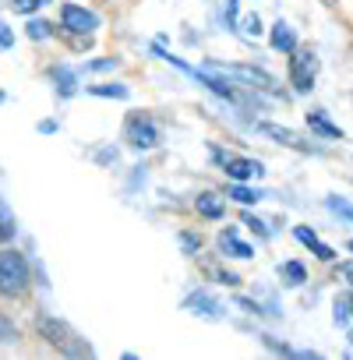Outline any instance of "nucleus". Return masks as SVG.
<instances>
[{
  "instance_id": "7",
  "label": "nucleus",
  "mask_w": 353,
  "mask_h": 360,
  "mask_svg": "<svg viewBox=\"0 0 353 360\" xmlns=\"http://www.w3.org/2000/svg\"><path fill=\"white\" fill-rule=\"evenodd\" d=\"M258 131L269 134L272 141L286 145V148H297V152H318V145H311V138H300V134L290 131V127H279V124H258Z\"/></svg>"
},
{
  "instance_id": "25",
  "label": "nucleus",
  "mask_w": 353,
  "mask_h": 360,
  "mask_svg": "<svg viewBox=\"0 0 353 360\" xmlns=\"http://www.w3.org/2000/svg\"><path fill=\"white\" fill-rule=\"evenodd\" d=\"M0 46H4V50H11V46H15V32H11L4 22H0Z\"/></svg>"
},
{
  "instance_id": "5",
  "label": "nucleus",
  "mask_w": 353,
  "mask_h": 360,
  "mask_svg": "<svg viewBox=\"0 0 353 360\" xmlns=\"http://www.w3.org/2000/svg\"><path fill=\"white\" fill-rule=\"evenodd\" d=\"M60 25H64L68 32H75V36H92V32L99 29V18H96L92 11L78 8V4H64V8H60Z\"/></svg>"
},
{
  "instance_id": "21",
  "label": "nucleus",
  "mask_w": 353,
  "mask_h": 360,
  "mask_svg": "<svg viewBox=\"0 0 353 360\" xmlns=\"http://www.w3.org/2000/svg\"><path fill=\"white\" fill-rule=\"evenodd\" d=\"M50 32H53V25H50V22H39V18H32V22H29V36H32V39H46Z\"/></svg>"
},
{
  "instance_id": "28",
  "label": "nucleus",
  "mask_w": 353,
  "mask_h": 360,
  "mask_svg": "<svg viewBox=\"0 0 353 360\" xmlns=\"http://www.w3.org/2000/svg\"><path fill=\"white\" fill-rule=\"evenodd\" d=\"M181 244H184V251H198V244H202V240H198V237H191V233H184V237H181Z\"/></svg>"
},
{
  "instance_id": "22",
  "label": "nucleus",
  "mask_w": 353,
  "mask_h": 360,
  "mask_svg": "<svg viewBox=\"0 0 353 360\" xmlns=\"http://www.w3.org/2000/svg\"><path fill=\"white\" fill-rule=\"evenodd\" d=\"M110 68H117L113 57H103V60H89V64H85V71H110Z\"/></svg>"
},
{
  "instance_id": "3",
  "label": "nucleus",
  "mask_w": 353,
  "mask_h": 360,
  "mask_svg": "<svg viewBox=\"0 0 353 360\" xmlns=\"http://www.w3.org/2000/svg\"><path fill=\"white\" fill-rule=\"evenodd\" d=\"M205 71H212V75H219V78H226V82L251 85V89H265V92H272V89H276V82H272L265 71L248 68V64H205Z\"/></svg>"
},
{
  "instance_id": "24",
  "label": "nucleus",
  "mask_w": 353,
  "mask_h": 360,
  "mask_svg": "<svg viewBox=\"0 0 353 360\" xmlns=\"http://www.w3.org/2000/svg\"><path fill=\"white\" fill-rule=\"evenodd\" d=\"M39 4H43V0H15V11H22V15H32Z\"/></svg>"
},
{
  "instance_id": "26",
  "label": "nucleus",
  "mask_w": 353,
  "mask_h": 360,
  "mask_svg": "<svg viewBox=\"0 0 353 360\" xmlns=\"http://www.w3.org/2000/svg\"><path fill=\"white\" fill-rule=\"evenodd\" d=\"M258 32H262V22H258V15L244 18V36H258Z\"/></svg>"
},
{
  "instance_id": "29",
  "label": "nucleus",
  "mask_w": 353,
  "mask_h": 360,
  "mask_svg": "<svg viewBox=\"0 0 353 360\" xmlns=\"http://www.w3.org/2000/svg\"><path fill=\"white\" fill-rule=\"evenodd\" d=\"M223 11H226V18L233 22V18H237V0H226V4H223Z\"/></svg>"
},
{
  "instance_id": "20",
  "label": "nucleus",
  "mask_w": 353,
  "mask_h": 360,
  "mask_svg": "<svg viewBox=\"0 0 353 360\" xmlns=\"http://www.w3.org/2000/svg\"><path fill=\"white\" fill-rule=\"evenodd\" d=\"M0 342H18V328L4 311H0Z\"/></svg>"
},
{
  "instance_id": "18",
  "label": "nucleus",
  "mask_w": 353,
  "mask_h": 360,
  "mask_svg": "<svg viewBox=\"0 0 353 360\" xmlns=\"http://www.w3.org/2000/svg\"><path fill=\"white\" fill-rule=\"evenodd\" d=\"M89 92L92 96H106V99H127L131 96L127 85H89Z\"/></svg>"
},
{
  "instance_id": "19",
  "label": "nucleus",
  "mask_w": 353,
  "mask_h": 360,
  "mask_svg": "<svg viewBox=\"0 0 353 360\" xmlns=\"http://www.w3.org/2000/svg\"><path fill=\"white\" fill-rule=\"evenodd\" d=\"M279 272H283L286 286H297V283H304V265H300V262H286Z\"/></svg>"
},
{
  "instance_id": "12",
  "label": "nucleus",
  "mask_w": 353,
  "mask_h": 360,
  "mask_svg": "<svg viewBox=\"0 0 353 360\" xmlns=\"http://www.w3.org/2000/svg\"><path fill=\"white\" fill-rule=\"evenodd\" d=\"M293 237H297L300 244H307V248H311V251H314L321 262H332V258H335V251H332L328 244H321V240L314 237V230H307V226H297V230H293Z\"/></svg>"
},
{
  "instance_id": "15",
  "label": "nucleus",
  "mask_w": 353,
  "mask_h": 360,
  "mask_svg": "<svg viewBox=\"0 0 353 360\" xmlns=\"http://www.w3.org/2000/svg\"><path fill=\"white\" fill-rule=\"evenodd\" d=\"M15 233H18V223H15V212H11V205L0 198V244H8V240H15Z\"/></svg>"
},
{
  "instance_id": "13",
  "label": "nucleus",
  "mask_w": 353,
  "mask_h": 360,
  "mask_svg": "<svg viewBox=\"0 0 353 360\" xmlns=\"http://www.w3.org/2000/svg\"><path fill=\"white\" fill-rule=\"evenodd\" d=\"M53 82H57V92H60L64 99H71V96L78 92V78H75V71H71V68H64V64H57V68H53Z\"/></svg>"
},
{
  "instance_id": "30",
  "label": "nucleus",
  "mask_w": 353,
  "mask_h": 360,
  "mask_svg": "<svg viewBox=\"0 0 353 360\" xmlns=\"http://www.w3.org/2000/svg\"><path fill=\"white\" fill-rule=\"evenodd\" d=\"M342 276H346V279H353V265H346V269H342Z\"/></svg>"
},
{
  "instance_id": "32",
  "label": "nucleus",
  "mask_w": 353,
  "mask_h": 360,
  "mask_svg": "<svg viewBox=\"0 0 353 360\" xmlns=\"http://www.w3.org/2000/svg\"><path fill=\"white\" fill-rule=\"evenodd\" d=\"M349 251H353V240H349Z\"/></svg>"
},
{
  "instance_id": "2",
  "label": "nucleus",
  "mask_w": 353,
  "mask_h": 360,
  "mask_svg": "<svg viewBox=\"0 0 353 360\" xmlns=\"http://www.w3.org/2000/svg\"><path fill=\"white\" fill-rule=\"evenodd\" d=\"M29 290V262L18 251L0 255V297H22Z\"/></svg>"
},
{
  "instance_id": "16",
  "label": "nucleus",
  "mask_w": 353,
  "mask_h": 360,
  "mask_svg": "<svg viewBox=\"0 0 353 360\" xmlns=\"http://www.w3.org/2000/svg\"><path fill=\"white\" fill-rule=\"evenodd\" d=\"M195 209H198L205 219H219V216H223V198H216V195H198Z\"/></svg>"
},
{
  "instance_id": "17",
  "label": "nucleus",
  "mask_w": 353,
  "mask_h": 360,
  "mask_svg": "<svg viewBox=\"0 0 353 360\" xmlns=\"http://www.w3.org/2000/svg\"><path fill=\"white\" fill-rule=\"evenodd\" d=\"M226 198H233V202H240V205H255L258 198H265L262 191H251V188H244L240 180H233L230 184V191H226Z\"/></svg>"
},
{
  "instance_id": "14",
  "label": "nucleus",
  "mask_w": 353,
  "mask_h": 360,
  "mask_svg": "<svg viewBox=\"0 0 353 360\" xmlns=\"http://www.w3.org/2000/svg\"><path fill=\"white\" fill-rule=\"evenodd\" d=\"M307 127L318 131V134H325V138H342V131H339L321 110H311V113H307Z\"/></svg>"
},
{
  "instance_id": "23",
  "label": "nucleus",
  "mask_w": 353,
  "mask_h": 360,
  "mask_svg": "<svg viewBox=\"0 0 353 360\" xmlns=\"http://www.w3.org/2000/svg\"><path fill=\"white\" fill-rule=\"evenodd\" d=\"M328 209L339 212V216H346V219H353V205H346V202H339V198H328Z\"/></svg>"
},
{
  "instance_id": "10",
  "label": "nucleus",
  "mask_w": 353,
  "mask_h": 360,
  "mask_svg": "<svg viewBox=\"0 0 353 360\" xmlns=\"http://www.w3.org/2000/svg\"><path fill=\"white\" fill-rule=\"evenodd\" d=\"M272 50H279V53H293L297 50V36H293V29L286 25V22H276L272 25Z\"/></svg>"
},
{
  "instance_id": "9",
  "label": "nucleus",
  "mask_w": 353,
  "mask_h": 360,
  "mask_svg": "<svg viewBox=\"0 0 353 360\" xmlns=\"http://www.w3.org/2000/svg\"><path fill=\"white\" fill-rule=\"evenodd\" d=\"M184 307L191 311V314H202V318H219V300L216 297H209L205 290H198V293H191L188 300H184Z\"/></svg>"
},
{
  "instance_id": "8",
  "label": "nucleus",
  "mask_w": 353,
  "mask_h": 360,
  "mask_svg": "<svg viewBox=\"0 0 353 360\" xmlns=\"http://www.w3.org/2000/svg\"><path fill=\"white\" fill-rule=\"evenodd\" d=\"M223 159V169H226V176L230 180H251V176H262L265 173V166L258 162V159H244V155H219Z\"/></svg>"
},
{
  "instance_id": "31",
  "label": "nucleus",
  "mask_w": 353,
  "mask_h": 360,
  "mask_svg": "<svg viewBox=\"0 0 353 360\" xmlns=\"http://www.w3.org/2000/svg\"><path fill=\"white\" fill-rule=\"evenodd\" d=\"M4 99H8V96H4V92H0V103H4Z\"/></svg>"
},
{
  "instance_id": "11",
  "label": "nucleus",
  "mask_w": 353,
  "mask_h": 360,
  "mask_svg": "<svg viewBox=\"0 0 353 360\" xmlns=\"http://www.w3.org/2000/svg\"><path fill=\"white\" fill-rule=\"evenodd\" d=\"M219 251L230 255V258H251V255H255V248H248L244 240H237L233 230H223V233H219Z\"/></svg>"
},
{
  "instance_id": "1",
  "label": "nucleus",
  "mask_w": 353,
  "mask_h": 360,
  "mask_svg": "<svg viewBox=\"0 0 353 360\" xmlns=\"http://www.w3.org/2000/svg\"><path fill=\"white\" fill-rule=\"evenodd\" d=\"M36 332H39L57 353H64V356H92V346H89L68 321H60V318H53V314H39Z\"/></svg>"
},
{
  "instance_id": "4",
  "label": "nucleus",
  "mask_w": 353,
  "mask_h": 360,
  "mask_svg": "<svg viewBox=\"0 0 353 360\" xmlns=\"http://www.w3.org/2000/svg\"><path fill=\"white\" fill-rule=\"evenodd\" d=\"M314 71H318L314 53L304 50V46H297L293 57H290V82H293V89L297 92H311L314 89Z\"/></svg>"
},
{
  "instance_id": "27",
  "label": "nucleus",
  "mask_w": 353,
  "mask_h": 360,
  "mask_svg": "<svg viewBox=\"0 0 353 360\" xmlns=\"http://www.w3.org/2000/svg\"><path fill=\"white\" fill-rule=\"evenodd\" d=\"M244 226H251L255 233H262V237H269V226H265L262 219H251V216H248V219H244Z\"/></svg>"
},
{
  "instance_id": "6",
  "label": "nucleus",
  "mask_w": 353,
  "mask_h": 360,
  "mask_svg": "<svg viewBox=\"0 0 353 360\" xmlns=\"http://www.w3.org/2000/svg\"><path fill=\"white\" fill-rule=\"evenodd\" d=\"M124 134H127V141H131L134 148H155V145H159V127H155V120H152V117H141V113L127 120Z\"/></svg>"
}]
</instances>
